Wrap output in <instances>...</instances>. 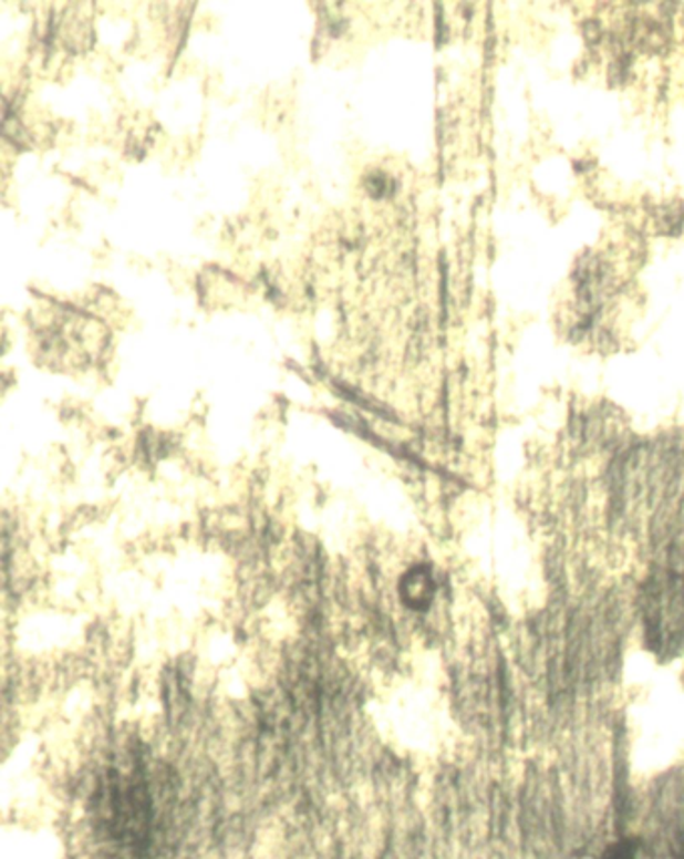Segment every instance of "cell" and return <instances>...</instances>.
Returning a JSON list of instances; mask_svg holds the SVG:
<instances>
[{
  "mask_svg": "<svg viewBox=\"0 0 684 859\" xmlns=\"http://www.w3.org/2000/svg\"><path fill=\"white\" fill-rule=\"evenodd\" d=\"M434 580L429 577V572L426 569H414L412 572H407L406 579H404V599H406L410 607L414 609H426L432 599H434Z\"/></svg>",
  "mask_w": 684,
  "mask_h": 859,
  "instance_id": "6da1fadb",
  "label": "cell"
}]
</instances>
